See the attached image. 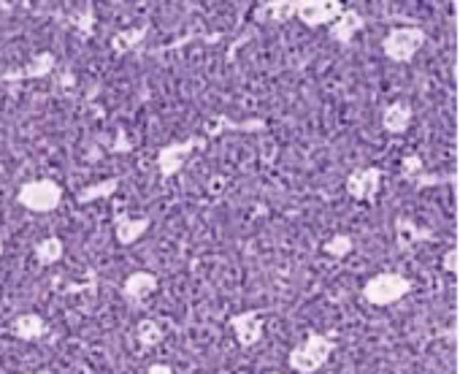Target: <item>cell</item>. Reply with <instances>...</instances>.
Masks as SVG:
<instances>
[{"label": "cell", "instance_id": "cell-2", "mask_svg": "<svg viewBox=\"0 0 460 374\" xmlns=\"http://www.w3.org/2000/svg\"><path fill=\"white\" fill-rule=\"evenodd\" d=\"M55 68V58L52 55H47V52H41L25 71H17V74H9L6 79H39V76H47L49 71Z\"/></svg>", "mask_w": 460, "mask_h": 374}, {"label": "cell", "instance_id": "cell-1", "mask_svg": "<svg viewBox=\"0 0 460 374\" xmlns=\"http://www.w3.org/2000/svg\"><path fill=\"white\" fill-rule=\"evenodd\" d=\"M58 196L60 193L55 191L49 182H36V184H28L25 191H22V201L28 207H33V209H49V207H55Z\"/></svg>", "mask_w": 460, "mask_h": 374}, {"label": "cell", "instance_id": "cell-3", "mask_svg": "<svg viewBox=\"0 0 460 374\" xmlns=\"http://www.w3.org/2000/svg\"><path fill=\"white\" fill-rule=\"evenodd\" d=\"M17 331H20L22 336H39V331H41V320H39V317H33V315H28V317H20V323H17Z\"/></svg>", "mask_w": 460, "mask_h": 374}, {"label": "cell", "instance_id": "cell-4", "mask_svg": "<svg viewBox=\"0 0 460 374\" xmlns=\"http://www.w3.org/2000/svg\"><path fill=\"white\" fill-rule=\"evenodd\" d=\"M60 255V242H44L41 247H39V258L41 261H52V258H58Z\"/></svg>", "mask_w": 460, "mask_h": 374}]
</instances>
